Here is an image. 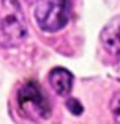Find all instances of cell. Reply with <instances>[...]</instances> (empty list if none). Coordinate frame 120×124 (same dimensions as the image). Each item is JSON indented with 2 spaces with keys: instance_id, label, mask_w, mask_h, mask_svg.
Returning a JSON list of instances; mask_svg holds the SVG:
<instances>
[{
  "instance_id": "6",
  "label": "cell",
  "mask_w": 120,
  "mask_h": 124,
  "mask_svg": "<svg viewBox=\"0 0 120 124\" xmlns=\"http://www.w3.org/2000/svg\"><path fill=\"white\" fill-rule=\"evenodd\" d=\"M110 108H111V112H112L115 122L120 123V89L116 91L114 93V96H112L111 102H110Z\"/></svg>"
},
{
  "instance_id": "2",
  "label": "cell",
  "mask_w": 120,
  "mask_h": 124,
  "mask_svg": "<svg viewBox=\"0 0 120 124\" xmlns=\"http://www.w3.org/2000/svg\"><path fill=\"white\" fill-rule=\"evenodd\" d=\"M72 0H39L35 9V19L44 32H57L70 21Z\"/></svg>"
},
{
  "instance_id": "4",
  "label": "cell",
  "mask_w": 120,
  "mask_h": 124,
  "mask_svg": "<svg viewBox=\"0 0 120 124\" xmlns=\"http://www.w3.org/2000/svg\"><path fill=\"white\" fill-rule=\"evenodd\" d=\"M99 40L106 52L116 57L120 56V16H115L105 25Z\"/></svg>"
},
{
  "instance_id": "7",
  "label": "cell",
  "mask_w": 120,
  "mask_h": 124,
  "mask_svg": "<svg viewBox=\"0 0 120 124\" xmlns=\"http://www.w3.org/2000/svg\"><path fill=\"white\" fill-rule=\"evenodd\" d=\"M66 106H67V108L70 110V112H71L72 115H81L84 111L83 105H81L76 98H68L67 102H66Z\"/></svg>"
},
{
  "instance_id": "5",
  "label": "cell",
  "mask_w": 120,
  "mask_h": 124,
  "mask_svg": "<svg viewBox=\"0 0 120 124\" xmlns=\"http://www.w3.org/2000/svg\"><path fill=\"white\" fill-rule=\"evenodd\" d=\"M49 83L60 96H68L72 89L74 75L65 67H54L49 72Z\"/></svg>"
},
{
  "instance_id": "8",
  "label": "cell",
  "mask_w": 120,
  "mask_h": 124,
  "mask_svg": "<svg viewBox=\"0 0 120 124\" xmlns=\"http://www.w3.org/2000/svg\"><path fill=\"white\" fill-rule=\"evenodd\" d=\"M25 1H26L27 4H34V3H38L39 0H25Z\"/></svg>"
},
{
  "instance_id": "1",
  "label": "cell",
  "mask_w": 120,
  "mask_h": 124,
  "mask_svg": "<svg viewBox=\"0 0 120 124\" xmlns=\"http://www.w3.org/2000/svg\"><path fill=\"white\" fill-rule=\"evenodd\" d=\"M5 13L0 18V45L15 48L27 38V25L17 0H4Z\"/></svg>"
},
{
  "instance_id": "3",
  "label": "cell",
  "mask_w": 120,
  "mask_h": 124,
  "mask_svg": "<svg viewBox=\"0 0 120 124\" xmlns=\"http://www.w3.org/2000/svg\"><path fill=\"white\" fill-rule=\"evenodd\" d=\"M17 102L22 114L30 119H46L52 112L48 97L36 81H27L19 88Z\"/></svg>"
}]
</instances>
